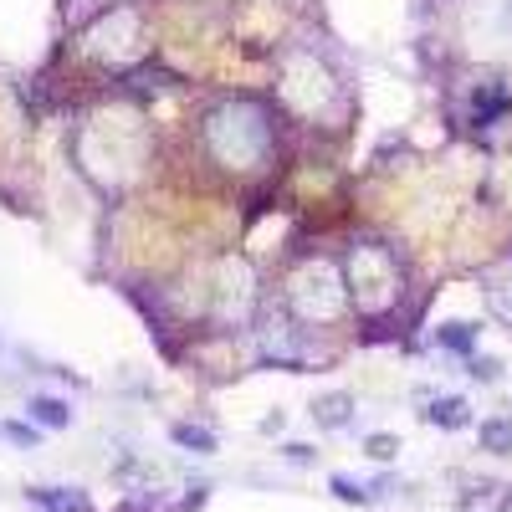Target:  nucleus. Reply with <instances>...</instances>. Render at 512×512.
<instances>
[{"label":"nucleus","instance_id":"obj_6","mask_svg":"<svg viewBox=\"0 0 512 512\" xmlns=\"http://www.w3.org/2000/svg\"><path fill=\"white\" fill-rule=\"evenodd\" d=\"M216 297H221L216 313H221L226 323H246V318H251V272H246L241 262H226V267H221Z\"/></svg>","mask_w":512,"mask_h":512},{"label":"nucleus","instance_id":"obj_4","mask_svg":"<svg viewBox=\"0 0 512 512\" xmlns=\"http://www.w3.org/2000/svg\"><path fill=\"white\" fill-rule=\"evenodd\" d=\"M344 303H349V287L338 282V272L328 262H313V267L297 272L292 297H287V308L303 323H333L338 313H344Z\"/></svg>","mask_w":512,"mask_h":512},{"label":"nucleus","instance_id":"obj_7","mask_svg":"<svg viewBox=\"0 0 512 512\" xmlns=\"http://www.w3.org/2000/svg\"><path fill=\"white\" fill-rule=\"evenodd\" d=\"M313 420H318V431H349L354 425V395L344 390H328L313 400Z\"/></svg>","mask_w":512,"mask_h":512},{"label":"nucleus","instance_id":"obj_20","mask_svg":"<svg viewBox=\"0 0 512 512\" xmlns=\"http://www.w3.org/2000/svg\"><path fill=\"white\" fill-rule=\"evenodd\" d=\"M472 374H477V379H497V364H492V359H472Z\"/></svg>","mask_w":512,"mask_h":512},{"label":"nucleus","instance_id":"obj_9","mask_svg":"<svg viewBox=\"0 0 512 512\" xmlns=\"http://www.w3.org/2000/svg\"><path fill=\"white\" fill-rule=\"evenodd\" d=\"M31 502L41 512H88V497L77 487H31Z\"/></svg>","mask_w":512,"mask_h":512},{"label":"nucleus","instance_id":"obj_14","mask_svg":"<svg viewBox=\"0 0 512 512\" xmlns=\"http://www.w3.org/2000/svg\"><path fill=\"white\" fill-rule=\"evenodd\" d=\"M482 446L507 456L512 451V420H482Z\"/></svg>","mask_w":512,"mask_h":512},{"label":"nucleus","instance_id":"obj_1","mask_svg":"<svg viewBox=\"0 0 512 512\" xmlns=\"http://www.w3.org/2000/svg\"><path fill=\"white\" fill-rule=\"evenodd\" d=\"M272 113L256 103V98H236V103H221L205 123V144L226 169H256L267 164L272 154Z\"/></svg>","mask_w":512,"mask_h":512},{"label":"nucleus","instance_id":"obj_19","mask_svg":"<svg viewBox=\"0 0 512 512\" xmlns=\"http://www.w3.org/2000/svg\"><path fill=\"white\" fill-rule=\"evenodd\" d=\"M282 456L297 461V466H308V461H313V446H297V441H292V446H282Z\"/></svg>","mask_w":512,"mask_h":512},{"label":"nucleus","instance_id":"obj_2","mask_svg":"<svg viewBox=\"0 0 512 512\" xmlns=\"http://www.w3.org/2000/svg\"><path fill=\"white\" fill-rule=\"evenodd\" d=\"M344 272H349V297L359 303V313H369V318H379V313H390L395 303H400V262H395V251L390 246H379V241H364V246H354L349 251V262H344Z\"/></svg>","mask_w":512,"mask_h":512},{"label":"nucleus","instance_id":"obj_18","mask_svg":"<svg viewBox=\"0 0 512 512\" xmlns=\"http://www.w3.org/2000/svg\"><path fill=\"white\" fill-rule=\"evenodd\" d=\"M364 446H369V456H374V461H395V451H400V441H395V436H369Z\"/></svg>","mask_w":512,"mask_h":512},{"label":"nucleus","instance_id":"obj_11","mask_svg":"<svg viewBox=\"0 0 512 512\" xmlns=\"http://www.w3.org/2000/svg\"><path fill=\"white\" fill-rule=\"evenodd\" d=\"M425 420L441 425V431H461V425H472V405L456 400V395H446V400H436L431 410H425Z\"/></svg>","mask_w":512,"mask_h":512},{"label":"nucleus","instance_id":"obj_17","mask_svg":"<svg viewBox=\"0 0 512 512\" xmlns=\"http://www.w3.org/2000/svg\"><path fill=\"white\" fill-rule=\"evenodd\" d=\"M6 436H11L16 446H26V451L41 441V431H36V425H26V420H11V425H6Z\"/></svg>","mask_w":512,"mask_h":512},{"label":"nucleus","instance_id":"obj_5","mask_svg":"<svg viewBox=\"0 0 512 512\" xmlns=\"http://www.w3.org/2000/svg\"><path fill=\"white\" fill-rule=\"evenodd\" d=\"M333 93L328 72L318 67V57H287V82H282V98L303 113H318Z\"/></svg>","mask_w":512,"mask_h":512},{"label":"nucleus","instance_id":"obj_12","mask_svg":"<svg viewBox=\"0 0 512 512\" xmlns=\"http://www.w3.org/2000/svg\"><path fill=\"white\" fill-rule=\"evenodd\" d=\"M169 436H175V446H185V451H195V456H216V436H210L205 425H190V420H180Z\"/></svg>","mask_w":512,"mask_h":512},{"label":"nucleus","instance_id":"obj_15","mask_svg":"<svg viewBox=\"0 0 512 512\" xmlns=\"http://www.w3.org/2000/svg\"><path fill=\"white\" fill-rule=\"evenodd\" d=\"M487 308H492V318H497V323H507V328H512V282H497V287L487 292Z\"/></svg>","mask_w":512,"mask_h":512},{"label":"nucleus","instance_id":"obj_3","mask_svg":"<svg viewBox=\"0 0 512 512\" xmlns=\"http://www.w3.org/2000/svg\"><path fill=\"white\" fill-rule=\"evenodd\" d=\"M256 349H262L267 364H282V369H303L313 359V344H308V323L297 318L287 303L267 308L256 318Z\"/></svg>","mask_w":512,"mask_h":512},{"label":"nucleus","instance_id":"obj_8","mask_svg":"<svg viewBox=\"0 0 512 512\" xmlns=\"http://www.w3.org/2000/svg\"><path fill=\"white\" fill-rule=\"evenodd\" d=\"M26 415H31V425H41V431H67L72 425V405L57 400V395H31Z\"/></svg>","mask_w":512,"mask_h":512},{"label":"nucleus","instance_id":"obj_10","mask_svg":"<svg viewBox=\"0 0 512 512\" xmlns=\"http://www.w3.org/2000/svg\"><path fill=\"white\" fill-rule=\"evenodd\" d=\"M502 108H507V93H502V82H482V88L472 93V108H466V118H472V123L482 128V123H492V118H497Z\"/></svg>","mask_w":512,"mask_h":512},{"label":"nucleus","instance_id":"obj_16","mask_svg":"<svg viewBox=\"0 0 512 512\" xmlns=\"http://www.w3.org/2000/svg\"><path fill=\"white\" fill-rule=\"evenodd\" d=\"M333 497H338V502H374L369 487H359L354 477H333Z\"/></svg>","mask_w":512,"mask_h":512},{"label":"nucleus","instance_id":"obj_13","mask_svg":"<svg viewBox=\"0 0 512 512\" xmlns=\"http://www.w3.org/2000/svg\"><path fill=\"white\" fill-rule=\"evenodd\" d=\"M472 344H477V328H472V323H446V328H441V349L472 354Z\"/></svg>","mask_w":512,"mask_h":512}]
</instances>
